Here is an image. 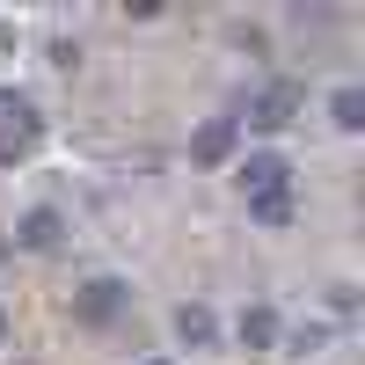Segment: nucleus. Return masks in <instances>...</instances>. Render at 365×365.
I'll return each mask as SVG.
<instances>
[{
	"instance_id": "f257e3e1",
	"label": "nucleus",
	"mask_w": 365,
	"mask_h": 365,
	"mask_svg": "<svg viewBox=\"0 0 365 365\" xmlns=\"http://www.w3.org/2000/svg\"><path fill=\"white\" fill-rule=\"evenodd\" d=\"M292 117H299V88H292V81H263L234 125H249V132H285Z\"/></svg>"
},
{
	"instance_id": "423d86ee",
	"label": "nucleus",
	"mask_w": 365,
	"mask_h": 365,
	"mask_svg": "<svg viewBox=\"0 0 365 365\" xmlns=\"http://www.w3.org/2000/svg\"><path fill=\"white\" fill-rule=\"evenodd\" d=\"M58 234H66V220H58L51 205H37V212L15 227V241H22V249H37V256H44V249H58Z\"/></svg>"
},
{
	"instance_id": "9b49d317",
	"label": "nucleus",
	"mask_w": 365,
	"mask_h": 365,
	"mask_svg": "<svg viewBox=\"0 0 365 365\" xmlns=\"http://www.w3.org/2000/svg\"><path fill=\"white\" fill-rule=\"evenodd\" d=\"M139 365H175V358H139Z\"/></svg>"
},
{
	"instance_id": "39448f33",
	"label": "nucleus",
	"mask_w": 365,
	"mask_h": 365,
	"mask_svg": "<svg viewBox=\"0 0 365 365\" xmlns=\"http://www.w3.org/2000/svg\"><path fill=\"white\" fill-rule=\"evenodd\" d=\"M175 336L190 351H212V344H220V314H212L205 299H182V307H175Z\"/></svg>"
},
{
	"instance_id": "6e6552de",
	"label": "nucleus",
	"mask_w": 365,
	"mask_h": 365,
	"mask_svg": "<svg viewBox=\"0 0 365 365\" xmlns=\"http://www.w3.org/2000/svg\"><path fill=\"white\" fill-rule=\"evenodd\" d=\"M329 125H336V132L365 125V96H358V88H336V96H329Z\"/></svg>"
},
{
	"instance_id": "20e7f679",
	"label": "nucleus",
	"mask_w": 365,
	"mask_h": 365,
	"mask_svg": "<svg viewBox=\"0 0 365 365\" xmlns=\"http://www.w3.org/2000/svg\"><path fill=\"white\" fill-rule=\"evenodd\" d=\"M234 336H241V351H256V358H270V351H278V336H285V322H278V307H270V299H256V307H241V322H234Z\"/></svg>"
},
{
	"instance_id": "1a4fd4ad",
	"label": "nucleus",
	"mask_w": 365,
	"mask_h": 365,
	"mask_svg": "<svg viewBox=\"0 0 365 365\" xmlns=\"http://www.w3.org/2000/svg\"><path fill=\"white\" fill-rule=\"evenodd\" d=\"M249 220H256V227H285V220H292V190H285V197H249Z\"/></svg>"
},
{
	"instance_id": "f03ea898",
	"label": "nucleus",
	"mask_w": 365,
	"mask_h": 365,
	"mask_svg": "<svg viewBox=\"0 0 365 365\" xmlns=\"http://www.w3.org/2000/svg\"><path fill=\"white\" fill-rule=\"evenodd\" d=\"M125 307H132V285H125V278H88V285L73 292V314H81L88 329H110Z\"/></svg>"
},
{
	"instance_id": "0eeeda50",
	"label": "nucleus",
	"mask_w": 365,
	"mask_h": 365,
	"mask_svg": "<svg viewBox=\"0 0 365 365\" xmlns=\"http://www.w3.org/2000/svg\"><path fill=\"white\" fill-rule=\"evenodd\" d=\"M234 132H241L234 117H212V125L197 132V161H227V154H234Z\"/></svg>"
},
{
	"instance_id": "ddd939ff",
	"label": "nucleus",
	"mask_w": 365,
	"mask_h": 365,
	"mask_svg": "<svg viewBox=\"0 0 365 365\" xmlns=\"http://www.w3.org/2000/svg\"><path fill=\"white\" fill-rule=\"evenodd\" d=\"M0 256H8V241H0Z\"/></svg>"
},
{
	"instance_id": "7ed1b4c3",
	"label": "nucleus",
	"mask_w": 365,
	"mask_h": 365,
	"mask_svg": "<svg viewBox=\"0 0 365 365\" xmlns=\"http://www.w3.org/2000/svg\"><path fill=\"white\" fill-rule=\"evenodd\" d=\"M234 182H241V197H285L292 190V161L285 154H249L234 168Z\"/></svg>"
},
{
	"instance_id": "9d476101",
	"label": "nucleus",
	"mask_w": 365,
	"mask_h": 365,
	"mask_svg": "<svg viewBox=\"0 0 365 365\" xmlns=\"http://www.w3.org/2000/svg\"><path fill=\"white\" fill-rule=\"evenodd\" d=\"M0 125H15L22 139L37 132V110H29V96H0Z\"/></svg>"
},
{
	"instance_id": "f8f14e48",
	"label": "nucleus",
	"mask_w": 365,
	"mask_h": 365,
	"mask_svg": "<svg viewBox=\"0 0 365 365\" xmlns=\"http://www.w3.org/2000/svg\"><path fill=\"white\" fill-rule=\"evenodd\" d=\"M0 344H8V314H0Z\"/></svg>"
}]
</instances>
